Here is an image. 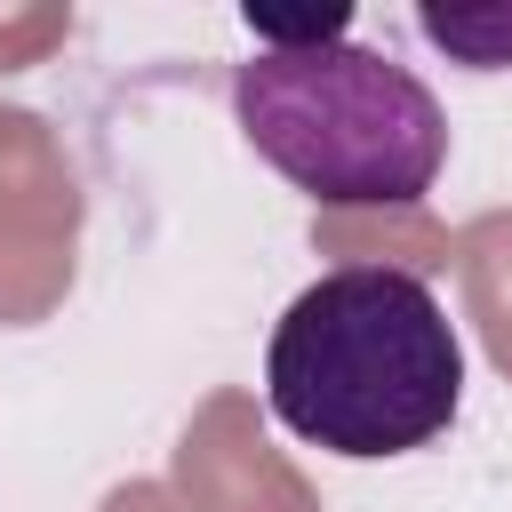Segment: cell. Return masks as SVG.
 <instances>
[{
	"label": "cell",
	"mask_w": 512,
	"mask_h": 512,
	"mask_svg": "<svg viewBox=\"0 0 512 512\" xmlns=\"http://www.w3.org/2000/svg\"><path fill=\"white\" fill-rule=\"evenodd\" d=\"M264 392L296 440L376 464L448 432L464 400V344L416 272L344 264L280 312Z\"/></svg>",
	"instance_id": "cell-1"
},
{
	"label": "cell",
	"mask_w": 512,
	"mask_h": 512,
	"mask_svg": "<svg viewBox=\"0 0 512 512\" xmlns=\"http://www.w3.org/2000/svg\"><path fill=\"white\" fill-rule=\"evenodd\" d=\"M240 136L328 208H400L424 200L448 160V120L432 88L352 40L256 48L232 72Z\"/></svg>",
	"instance_id": "cell-2"
},
{
	"label": "cell",
	"mask_w": 512,
	"mask_h": 512,
	"mask_svg": "<svg viewBox=\"0 0 512 512\" xmlns=\"http://www.w3.org/2000/svg\"><path fill=\"white\" fill-rule=\"evenodd\" d=\"M416 24H424V40H440L472 72H504L512 64V8H424Z\"/></svg>",
	"instance_id": "cell-3"
},
{
	"label": "cell",
	"mask_w": 512,
	"mask_h": 512,
	"mask_svg": "<svg viewBox=\"0 0 512 512\" xmlns=\"http://www.w3.org/2000/svg\"><path fill=\"white\" fill-rule=\"evenodd\" d=\"M248 32H256V48H320V40H344V8L280 16V8H256V0H248Z\"/></svg>",
	"instance_id": "cell-4"
}]
</instances>
